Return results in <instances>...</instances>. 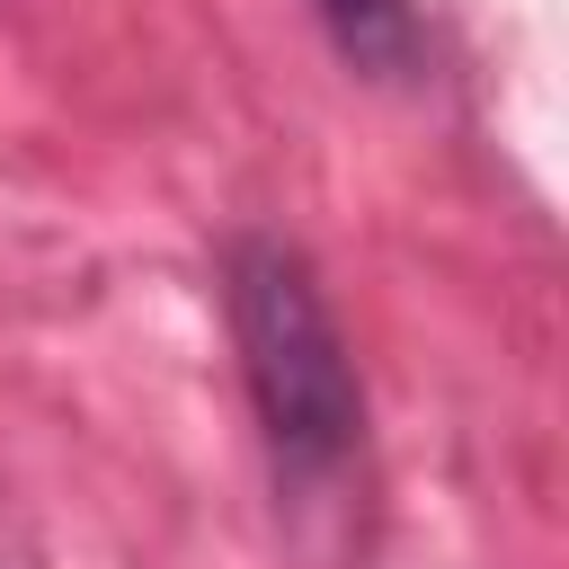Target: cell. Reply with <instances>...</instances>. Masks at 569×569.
<instances>
[{
  "label": "cell",
  "instance_id": "1",
  "mask_svg": "<svg viewBox=\"0 0 569 569\" xmlns=\"http://www.w3.org/2000/svg\"><path fill=\"white\" fill-rule=\"evenodd\" d=\"M222 302H231L240 373H249V400H258L276 462L302 471V480L338 471L365 436V382H356V356H347L311 267L284 240H231Z\"/></svg>",
  "mask_w": 569,
  "mask_h": 569
},
{
  "label": "cell",
  "instance_id": "2",
  "mask_svg": "<svg viewBox=\"0 0 569 569\" xmlns=\"http://www.w3.org/2000/svg\"><path fill=\"white\" fill-rule=\"evenodd\" d=\"M320 18H329V36H338L356 62H373V71H391V62L409 53V9H400V0H320Z\"/></svg>",
  "mask_w": 569,
  "mask_h": 569
}]
</instances>
